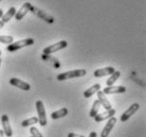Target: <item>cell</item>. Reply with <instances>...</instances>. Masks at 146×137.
Listing matches in <instances>:
<instances>
[{
    "label": "cell",
    "mask_w": 146,
    "mask_h": 137,
    "mask_svg": "<svg viewBox=\"0 0 146 137\" xmlns=\"http://www.w3.org/2000/svg\"><path fill=\"white\" fill-rule=\"evenodd\" d=\"M87 71L85 69H75V70H70L62 72V74H57V80L58 81H65V80H69V79H74V78H80L86 76Z\"/></svg>",
    "instance_id": "obj_1"
},
{
    "label": "cell",
    "mask_w": 146,
    "mask_h": 137,
    "mask_svg": "<svg viewBox=\"0 0 146 137\" xmlns=\"http://www.w3.org/2000/svg\"><path fill=\"white\" fill-rule=\"evenodd\" d=\"M35 41H34L33 38H26V39H21V41H13L12 44H10L9 46L7 47V50L9 52H14V51H17L19 49L21 48H25L27 46H31V45H34Z\"/></svg>",
    "instance_id": "obj_2"
},
{
    "label": "cell",
    "mask_w": 146,
    "mask_h": 137,
    "mask_svg": "<svg viewBox=\"0 0 146 137\" xmlns=\"http://www.w3.org/2000/svg\"><path fill=\"white\" fill-rule=\"evenodd\" d=\"M30 12H32L34 15H36L37 17H39L40 19L44 20V21L48 22V23H53V22H54V18H53V16H51L50 14H48L47 12L40 10L39 7L31 5V7H30Z\"/></svg>",
    "instance_id": "obj_3"
},
{
    "label": "cell",
    "mask_w": 146,
    "mask_h": 137,
    "mask_svg": "<svg viewBox=\"0 0 146 137\" xmlns=\"http://www.w3.org/2000/svg\"><path fill=\"white\" fill-rule=\"evenodd\" d=\"M36 110H37V113H38V122L41 126H47V115H46V108H44V102L41 100H38L36 101Z\"/></svg>",
    "instance_id": "obj_4"
},
{
    "label": "cell",
    "mask_w": 146,
    "mask_h": 137,
    "mask_svg": "<svg viewBox=\"0 0 146 137\" xmlns=\"http://www.w3.org/2000/svg\"><path fill=\"white\" fill-rule=\"evenodd\" d=\"M67 46H68L67 41H57L56 44H53V45H51V46L47 47V48H44L42 53H44V55H51L52 53H55V52L59 51V50H62V49L66 48Z\"/></svg>",
    "instance_id": "obj_5"
},
{
    "label": "cell",
    "mask_w": 146,
    "mask_h": 137,
    "mask_svg": "<svg viewBox=\"0 0 146 137\" xmlns=\"http://www.w3.org/2000/svg\"><path fill=\"white\" fill-rule=\"evenodd\" d=\"M139 108H140V104L139 103H133L131 104L129 108L126 110V111L122 114V116H121V121L122 122H126V121H128V119L130 118L135 113H137V112L139 111Z\"/></svg>",
    "instance_id": "obj_6"
},
{
    "label": "cell",
    "mask_w": 146,
    "mask_h": 137,
    "mask_svg": "<svg viewBox=\"0 0 146 137\" xmlns=\"http://www.w3.org/2000/svg\"><path fill=\"white\" fill-rule=\"evenodd\" d=\"M117 119L115 117H111V118L108 119V122L106 123V126H104V129L102 130V133H101V137H108L109 134L111 133V130L113 129V126H115Z\"/></svg>",
    "instance_id": "obj_7"
},
{
    "label": "cell",
    "mask_w": 146,
    "mask_h": 137,
    "mask_svg": "<svg viewBox=\"0 0 146 137\" xmlns=\"http://www.w3.org/2000/svg\"><path fill=\"white\" fill-rule=\"evenodd\" d=\"M1 123H2V126H3V131L4 135L7 137H11L13 135V131H12L11 124H10V118L7 115H2L1 117Z\"/></svg>",
    "instance_id": "obj_8"
},
{
    "label": "cell",
    "mask_w": 146,
    "mask_h": 137,
    "mask_svg": "<svg viewBox=\"0 0 146 137\" xmlns=\"http://www.w3.org/2000/svg\"><path fill=\"white\" fill-rule=\"evenodd\" d=\"M10 84L15 87H18L19 89H22V90H30L31 89V85H30L29 83H27V82L22 81L20 79H17V78H12L10 79Z\"/></svg>",
    "instance_id": "obj_9"
},
{
    "label": "cell",
    "mask_w": 146,
    "mask_h": 137,
    "mask_svg": "<svg viewBox=\"0 0 146 137\" xmlns=\"http://www.w3.org/2000/svg\"><path fill=\"white\" fill-rule=\"evenodd\" d=\"M115 110H108V111L104 112V113H101V114H98V115L94 117V121L95 122H102V121H105V120H108L109 118L113 117L115 115Z\"/></svg>",
    "instance_id": "obj_10"
},
{
    "label": "cell",
    "mask_w": 146,
    "mask_h": 137,
    "mask_svg": "<svg viewBox=\"0 0 146 137\" xmlns=\"http://www.w3.org/2000/svg\"><path fill=\"white\" fill-rule=\"evenodd\" d=\"M31 5H32V4L30 3V2H25L18 11H16V13H15V19H16V20H21V19L27 15V13L30 12Z\"/></svg>",
    "instance_id": "obj_11"
},
{
    "label": "cell",
    "mask_w": 146,
    "mask_h": 137,
    "mask_svg": "<svg viewBox=\"0 0 146 137\" xmlns=\"http://www.w3.org/2000/svg\"><path fill=\"white\" fill-rule=\"evenodd\" d=\"M126 92V87L124 86H107L103 89V93L105 95H113V94H123Z\"/></svg>",
    "instance_id": "obj_12"
},
{
    "label": "cell",
    "mask_w": 146,
    "mask_h": 137,
    "mask_svg": "<svg viewBox=\"0 0 146 137\" xmlns=\"http://www.w3.org/2000/svg\"><path fill=\"white\" fill-rule=\"evenodd\" d=\"M96 94H98V98H99L98 100H99L100 104L102 105L103 108H105L106 111H108V110H111V108H112V105H111V103H110V101L106 98L105 94L103 93V90H99Z\"/></svg>",
    "instance_id": "obj_13"
},
{
    "label": "cell",
    "mask_w": 146,
    "mask_h": 137,
    "mask_svg": "<svg viewBox=\"0 0 146 137\" xmlns=\"http://www.w3.org/2000/svg\"><path fill=\"white\" fill-rule=\"evenodd\" d=\"M114 71H115V69L113 67H104V68H100V69L94 70L93 76L95 78H102V77H105V76L112 74Z\"/></svg>",
    "instance_id": "obj_14"
},
{
    "label": "cell",
    "mask_w": 146,
    "mask_h": 137,
    "mask_svg": "<svg viewBox=\"0 0 146 137\" xmlns=\"http://www.w3.org/2000/svg\"><path fill=\"white\" fill-rule=\"evenodd\" d=\"M15 13H16V9H15L14 7H10V9H9V11H7L5 14L2 15V17H1V19H0V20H1V21L5 25L7 22H9L12 18H13V17H14Z\"/></svg>",
    "instance_id": "obj_15"
},
{
    "label": "cell",
    "mask_w": 146,
    "mask_h": 137,
    "mask_svg": "<svg viewBox=\"0 0 146 137\" xmlns=\"http://www.w3.org/2000/svg\"><path fill=\"white\" fill-rule=\"evenodd\" d=\"M68 113H69L68 108H60V110H58V111H55V112H53V113H51V118L54 119V120L60 119V118H62V117H66V116L68 115Z\"/></svg>",
    "instance_id": "obj_16"
},
{
    "label": "cell",
    "mask_w": 146,
    "mask_h": 137,
    "mask_svg": "<svg viewBox=\"0 0 146 137\" xmlns=\"http://www.w3.org/2000/svg\"><path fill=\"white\" fill-rule=\"evenodd\" d=\"M99 90H101V85L100 84H94L91 87H89L88 89H86L84 92V97L85 98H90L91 96H93L95 93H98Z\"/></svg>",
    "instance_id": "obj_17"
},
{
    "label": "cell",
    "mask_w": 146,
    "mask_h": 137,
    "mask_svg": "<svg viewBox=\"0 0 146 137\" xmlns=\"http://www.w3.org/2000/svg\"><path fill=\"white\" fill-rule=\"evenodd\" d=\"M120 76H121V72L119 70H115L112 74H110L109 79H108V80L106 81L107 86L113 85V84H114V83H115V82L117 81V79L120 78Z\"/></svg>",
    "instance_id": "obj_18"
},
{
    "label": "cell",
    "mask_w": 146,
    "mask_h": 137,
    "mask_svg": "<svg viewBox=\"0 0 146 137\" xmlns=\"http://www.w3.org/2000/svg\"><path fill=\"white\" fill-rule=\"evenodd\" d=\"M41 59H44V61H48V63L52 64L55 68L60 67V63H59L58 61H57L56 59H54V57H51L50 55H44V54H42V55H41Z\"/></svg>",
    "instance_id": "obj_19"
},
{
    "label": "cell",
    "mask_w": 146,
    "mask_h": 137,
    "mask_svg": "<svg viewBox=\"0 0 146 137\" xmlns=\"http://www.w3.org/2000/svg\"><path fill=\"white\" fill-rule=\"evenodd\" d=\"M100 106H101V104H100L99 100H95L92 104V108H91V111H90V117L92 118H94L95 116L99 114V110H100Z\"/></svg>",
    "instance_id": "obj_20"
},
{
    "label": "cell",
    "mask_w": 146,
    "mask_h": 137,
    "mask_svg": "<svg viewBox=\"0 0 146 137\" xmlns=\"http://www.w3.org/2000/svg\"><path fill=\"white\" fill-rule=\"evenodd\" d=\"M38 122V118L37 117H31V118H28L26 120H23L21 122V126L23 128H28V126H32V124H36Z\"/></svg>",
    "instance_id": "obj_21"
},
{
    "label": "cell",
    "mask_w": 146,
    "mask_h": 137,
    "mask_svg": "<svg viewBox=\"0 0 146 137\" xmlns=\"http://www.w3.org/2000/svg\"><path fill=\"white\" fill-rule=\"evenodd\" d=\"M13 41H14L13 36H10V35H0V43L10 45L13 43Z\"/></svg>",
    "instance_id": "obj_22"
},
{
    "label": "cell",
    "mask_w": 146,
    "mask_h": 137,
    "mask_svg": "<svg viewBox=\"0 0 146 137\" xmlns=\"http://www.w3.org/2000/svg\"><path fill=\"white\" fill-rule=\"evenodd\" d=\"M30 133H31L32 137H44V136H42V134L38 131V129L34 128V126H32V128L30 129Z\"/></svg>",
    "instance_id": "obj_23"
},
{
    "label": "cell",
    "mask_w": 146,
    "mask_h": 137,
    "mask_svg": "<svg viewBox=\"0 0 146 137\" xmlns=\"http://www.w3.org/2000/svg\"><path fill=\"white\" fill-rule=\"evenodd\" d=\"M68 137H85V136H83V135H80V134L69 133V134H68Z\"/></svg>",
    "instance_id": "obj_24"
},
{
    "label": "cell",
    "mask_w": 146,
    "mask_h": 137,
    "mask_svg": "<svg viewBox=\"0 0 146 137\" xmlns=\"http://www.w3.org/2000/svg\"><path fill=\"white\" fill-rule=\"evenodd\" d=\"M88 137H98V134H96V132H91Z\"/></svg>",
    "instance_id": "obj_25"
},
{
    "label": "cell",
    "mask_w": 146,
    "mask_h": 137,
    "mask_svg": "<svg viewBox=\"0 0 146 137\" xmlns=\"http://www.w3.org/2000/svg\"><path fill=\"white\" fill-rule=\"evenodd\" d=\"M2 15H3V10L0 9V19H1V17H2Z\"/></svg>",
    "instance_id": "obj_26"
},
{
    "label": "cell",
    "mask_w": 146,
    "mask_h": 137,
    "mask_svg": "<svg viewBox=\"0 0 146 137\" xmlns=\"http://www.w3.org/2000/svg\"><path fill=\"white\" fill-rule=\"evenodd\" d=\"M3 26H4V23L2 21H1V20H0V30L3 28Z\"/></svg>",
    "instance_id": "obj_27"
},
{
    "label": "cell",
    "mask_w": 146,
    "mask_h": 137,
    "mask_svg": "<svg viewBox=\"0 0 146 137\" xmlns=\"http://www.w3.org/2000/svg\"><path fill=\"white\" fill-rule=\"evenodd\" d=\"M3 136H4L3 131H2V130H0V137H3Z\"/></svg>",
    "instance_id": "obj_28"
},
{
    "label": "cell",
    "mask_w": 146,
    "mask_h": 137,
    "mask_svg": "<svg viewBox=\"0 0 146 137\" xmlns=\"http://www.w3.org/2000/svg\"><path fill=\"white\" fill-rule=\"evenodd\" d=\"M1 62H2V61H1V57H0V65H1Z\"/></svg>",
    "instance_id": "obj_29"
},
{
    "label": "cell",
    "mask_w": 146,
    "mask_h": 137,
    "mask_svg": "<svg viewBox=\"0 0 146 137\" xmlns=\"http://www.w3.org/2000/svg\"><path fill=\"white\" fill-rule=\"evenodd\" d=\"M0 55H1V50H0Z\"/></svg>",
    "instance_id": "obj_30"
},
{
    "label": "cell",
    "mask_w": 146,
    "mask_h": 137,
    "mask_svg": "<svg viewBox=\"0 0 146 137\" xmlns=\"http://www.w3.org/2000/svg\"><path fill=\"white\" fill-rule=\"evenodd\" d=\"M1 1H2V0H0V2H1Z\"/></svg>",
    "instance_id": "obj_31"
},
{
    "label": "cell",
    "mask_w": 146,
    "mask_h": 137,
    "mask_svg": "<svg viewBox=\"0 0 146 137\" xmlns=\"http://www.w3.org/2000/svg\"><path fill=\"white\" fill-rule=\"evenodd\" d=\"M31 137H32V136H31Z\"/></svg>",
    "instance_id": "obj_32"
}]
</instances>
